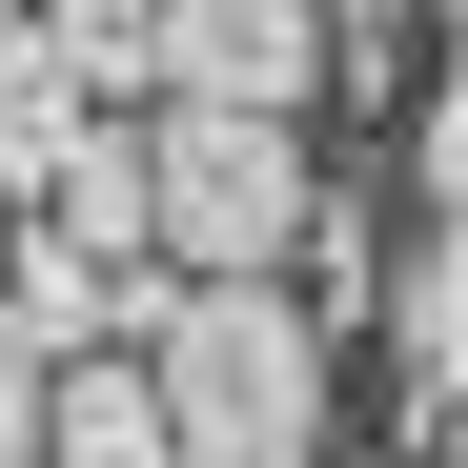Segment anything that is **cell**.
I'll list each match as a JSON object with an SVG mask.
<instances>
[{"mask_svg":"<svg viewBox=\"0 0 468 468\" xmlns=\"http://www.w3.org/2000/svg\"><path fill=\"white\" fill-rule=\"evenodd\" d=\"M21 224H41V184H21V164H0V245H21Z\"/></svg>","mask_w":468,"mask_h":468,"instance_id":"12","label":"cell"},{"mask_svg":"<svg viewBox=\"0 0 468 468\" xmlns=\"http://www.w3.org/2000/svg\"><path fill=\"white\" fill-rule=\"evenodd\" d=\"M41 224H82L102 265H164V164H143V102L82 143V164H61V204H41Z\"/></svg>","mask_w":468,"mask_h":468,"instance_id":"8","label":"cell"},{"mask_svg":"<svg viewBox=\"0 0 468 468\" xmlns=\"http://www.w3.org/2000/svg\"><path fill=\"white\" fill-rule=\"evenodd\" d=\"M408 204H428V224H468V61L408 102Z\"/></svg>","mask_w":468,"mask_h":468,"instance_id":"10","label":"cell"},{"mask_svg":"<svg viewBox=\"0 0 468 468\" xmlns=\"http://www.w3.org/2000/svg\"><path fill=\"white\" fill-rule=\"evenodd\" d=\"M41 468H184V408H164V367H143V346L61 367V387H41Z\"/></svg>","mask_w":468,"mask_h":468,"instance_id":"5","label":"cell"},{"mask_svg":"<svg viewBox=\"0 0 468 468\" xmlns=\"http://www.w3.org/2000/svg\"><path fill=\"white\" fill-rule=\"evenodd\" d=\"M41 387H61V367H41L21 326H0V468H41Z\"/></svg>","mask_w":468,"mask_h":468,"instance_id":"11","label":"cell"},{"mask_svg":"<svg viewBox=\"0 0 468 468\" xmlns=\"http://www.w3.org/2000/svg\"><path fill=\"white\" fill-rule=\"evenodd\" d=\"M143 367L184 408V468H305L326 448V305L265 285H204V265H143Z\"/></svg>","mask_w":468,"mask_h":468,"instance_id":"1","label":"cell"},{"mask_svg":"<svg viewBox=\"0 0 468 468\" xmlns=\"http://www.w3.org/2000/svg\"><path fill=\"white\" fill-rule=\"evenodd\" d=\"M387 346H408V408L448 428V387H468V224H408V265H387Z\"/></svg>","mask_w":468,"mask_h":468,"instance_id":"7","label":"cell"},{"mask_svg":"<svg viewBox=\"0 0 468 468\" xmlns=\"http://www.w3.org/2000/svg\"><path fill=\"white\" fill-rule=\"evenodd\" d=\"M82 143H102V61L61 41V21H21V41H0V164L61 204V164H82Z\"/></svg>","mask_w":468,"mask_h":468,"instance_id":"6","label":"cell"},{"mask_svg":"<svg viewBox=\"0 0 468 468\" xmlns=\"http://www.w3.org/2000/svg\"><path fill=\"white\" fill-rule=\"evenodd\" d=\"M0 326L41 367H102V346H143V265H102L82 224H21V245H0Z\"/></svg>","mask_w":468,"mask_h":468,"instance_id":"4","label":"cell"},{"mask_svg":"<svg viewBox=\"0 0 468 468\" xmlns=\"http://www.w3.org/2000/svg\"><path fill=\"white\" fill-rule=\"evenodd\" d=\"M21 21H41V0H0V41H21Z\"/></svg>","mask_w":468,"mask_h":468,"instance_id":"13","label":"cell"},{"mask_svg":"<svg viewBox=\"0 0 468 468\" xmlns=\"http://www.w3.org/2000/svg\"><path fill=\"white\" fill-rule=\"evenodd\" d=\"M448 21H468V0H448Z\"/></svg>","mask_w":468,"mask_h":468,"instance_id":"14","label":"cell"},{"mask_svg":"<svg viewBox=\"0 0 468 468\" xmlns=\"http://www.w3.org/2000/svg\"><path fill=\"white\" fill-rule=\"evenodd\" d=\"M41 21L102 61V102H164V0H41Z\"/></svg>","mask_w":468,"mask_h":468,"instance_id":"9","label":"cell"},{"mask_svg":"<svg viewBox=\"0 0 468 468\" xmlns=\"http://www.w3.org/2000/svg\"><path fill=\"white\" fill-rule=\"evenodd\" d=\"M143 164H164V265H204V285H265L326 224L305 122H265V102H143Z\"/></svg>","mask_w":468,"mask_h":468,"instance_id":"2","label":"cell"},{"mask_svg":"<svg viewBox=\"0 0 468 468\" xmlns=\"http://www.w3.org/2000/svg\"><path fill=\"white\" fill-rule=\"evenodd\" d=\"M326 82H346L326 0H164V102H265V122H305Z\"/></svg>","mask_w":468,"mask_h":468,"instance_id":"3","label":"cell"}]
</instances>
